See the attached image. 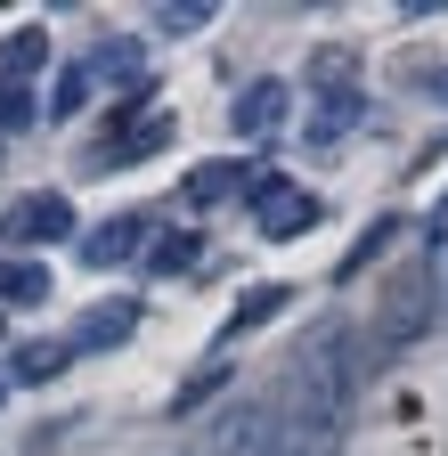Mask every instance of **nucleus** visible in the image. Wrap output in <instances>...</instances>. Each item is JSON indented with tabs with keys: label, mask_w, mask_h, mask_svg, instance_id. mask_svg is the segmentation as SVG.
Segmentation results:
<instances>
[{
	"label": "nucleus",
	"mask_w": 448,
	"mask_h": 456,
	"mask_svg": "<svg viewBox=\"0 0 448 456\" xmlns=\"http://www.w3.org/2000/svg\"><path fill=\"white\" fill-rule=\"evenodd\" d=\"M253 228L261 237H302V228H318V196L294 188V180H253Z\"/></svg>",
	"instance_id": "f03ea898"
},
{
	"label": "nucleus",
	"mask_w": 448,
	"mask_h": 456,
	"mask_svg": "<svg viewBox=\"0 0 448 456\" xmlns=\"http://www.w3.org/2000/svg\"><path fill=\"white\" fill-rule=\"evenodd\" d=\"M147 269H155V277L196 269V237H188V228H172V237H147Z\"/></svg>",
	"instance_id": "4468645a"
},
{
	"label": "nucleus",
	"mask_w": 448,
	"mask_h": 456,
	"mask_svg": "<svg viewBox=\"0 0 448 456\" xmlns=\"http://www.w3.org/2000/svg\"><path fill=\"white\" fill-rule=\"evenodd\" d=\"M98 74H106V82H131V74H139V41H98L90 82H98Z\"/></svg>",
	"instance_id": "2eb2a0df"
},
{
	"label": "nucleus",
	"mask_w": 448,
	"mask_h": 456,
	"mask_svg": "<svg viewBox=\"0 0 448 456\" xmlns=\"http://www.w3.org/2000/svg\"><path fill=\"white\" fill-rule=\"evenodd\" d=\"M432 294H440V310H448V228H440V245H432Z\"/></svg>",
	"instance_id": "aec40b11"
},
{
	"label": "nucleus",
	"mask_w": 448,
	"mask_h": 456,
	"mask_svg": "<svg viewBox=\"0 0 448 456\" xmlns=\"http://www.w3.org/2000/svg\"><path fill=\"white\" fill-rule=\"evenodd\" d=\"M49 66V33L41 25H17V33H0V90H25V74Z\"/></svg>",
	"instance_id": "0eeeda50"
},
{
	"label": "nucleus",
	"mask_w": 448,
	"mask_h": 456,
	"mask_svg": "<svg viewBox=\"0 0 448 456\" xmlns=\"http://www.w3.org/2000/svg\"><path fill=\"white\" fill-rule=\"evenodd\" d=\"M82 98H90V66H66V74H58V90H49V114L66 123V114H82Z\"/></svg>",
	"instance_id": "f3484780"
},
{
	"label": "nucleus",
	"mask_w": 448,
	"mask_h": 456,
	"mask_svg": "<svg viewBox=\"0 0 448 456\" xmlns=\"http://www.w3.org/2000/svg\"><path fill=\"white\" fill-rule=\"evenodd\" d=\"M155 25H163V33H196V25H212V9H204V0H188V9H163Z\"/></svg>",
	"instance_id": "6ab92c4d"
},
{
	"label": "nucleus",
	"mask_w": 448,
	"mask_h": 456,
	"mask_svg": "<svg viewBox=\"0 0 448 456\" xmlns=\"http://www.w3.org/2000/svg\"><path fill=\"white\" fill-rule=\"evenodd\" d=\"M139 245H147L139 220H106V228H90V237H82V261H90V269H123Z\"/></svg>",
	"instance_id": "1a4fd4ad"
},
{
	"label": "nucleus",
	"mask_w": 448,
	"mask_h": 456,
	"mask_svg": "<svg viewBox=\"0 0 448 456\" xmlns=\"http://www.w3.org/2000/svg\"><path fill=\"white\" fill-rule=\"evenodd\" d=\"M163 139H172V114H139L123 139H98V147L82 155V171H123V163H147Z\"/></svg>",
	"instance_id": "7ed1b4c3"
},
{
	"label": "nucleus",
	"mask_w": 448,
	"mask_h": 456,
	"mask_svg": "<svg viewBox=\"0 0 448 456\" xmlns=\"http://www.w3.org/2000/svg\"><path fill=\"white\" fill-rule=\"evenodd\" d=\"M343 424H351V342L318 334L286 375V399H277V456H334Z\"/></svg>",
	"instance_id": "f257e3e1"
},
{
	"label": "nucleus",
	"mask_w": 448,
	"mask_h": 456,
	"mask_svg": "<svg viewBox=\"0 0 448 456\" xmlns=\"http://www.w3.org/2000/svg\"><path fill=\"white\" fill-rule=\"evenodd\" d=\"M0 294H9V302H49V269H33V261L0 269Z\"/></svg>",
	"instance_id": "dca6fc26"
},
{
	"label": "nucleus",
	"mask_w": 448,
	"mask_h": 456,
	"mask_svg": "<svg viewBox=\"0 0 448 456\" xmlns=\"http://www.w3.org/2000/svg\"><path fill=\"white\" fill-rule=\"evenodd\" d=\"M229 123H237V139H269L277 123H286V82H245Z\"/></svg>",
	"instance_id": "39448f33"
},
{
	"label": "nucleus",
	"mask_w": 448,
	"mask_h": 456,
	"mask_svg": "<svg viewBox=\"0 0 448 456\" xmlns=\"http://www.w3.org/2000/svg\"><path fill=\"white\" fill-rule=\"evenodd\" d=\"M25 123H33V98H25V90H0V139L25 131Z\"/></svg>",
	"instance_id": "a211bd4d"
},
{
	"label": "nucleus",
	"mask_w": 448,
	"mask_h": 456,
	"mask_svg": "<svg viewBox=\"0 0 448 456\" xmlns=\"http://www.w3.org/2000/svg\"><path fill=\"white\" fill-rule=\"evenodd\" d=\"M74 359V342H17V359H9V383H49Z\"/></svg>",
	"instance_id": "9b49d317"
},
{
	"label": "nucleus",
	"mask_w": 448,
	"mask_h": 456,
	"mask_svg": "<svg viewBox=\"0 0 448 456\" xmlns=\"http://www.w3.org/2000/svg\"><path fill=\"white\" fill-rule=\"evenodd\" d=\"M351 123H359V98L343 90V98H326V106L310 114V139H318V147H343V139H351Z\"/></svg>",
	"instance_id": "ddd939ff"
},
{
	"label": "nucleus",
	"mask_w": 448,
	"mask_h": 456,
	"mask_svg": "<svg viewBox=\"0 0 448 456\" xmlns=\"http://www.w3.org/2000/svg\"><path fill=\"white\" fill-rule=\"evenodd\" d=\"M17 237H41V245L74 237V204H66V196H41V204H25V212H17Z\"/></svg>",
	"instance_id": "9d476101"
},
{
	"label": "nucleus",
	"mask_w": 448,
	"mask_h": 456,
	"mask_svg": "<svg viewBox=\"0 0 448 456\" xmlns=\"http://www.w3.org/2000/svg\"><path fill=\"white\" fill-rule=\"evenodd\" d=\"M212 456H277V399H245V408L220 424Z\"/></svg>",
	"instance_id": "20e7f679"
},
{
	"label": "nucleus",
	"mask_w": 448,
	"mask_h": 456,
	"mask_svg": "<svg viewBox=\"0 0 448 456\" xmlns=\"http://www.w3.org/2000/svg\"><path fill=\"white\" fill-rule=\"evenodd\" d=\"M253 188V171L237 163V155H220V163H196L188 171V204H229V196H245Z\"/></svg>",
	"instance_id": "6e6552de"
},
{
	"label": "nucleus",
	"mask_w": 448,
	"mask_h": 456,
	"mask_svg": "<svg viewBox=\"0 0 448 456\" xmlns=\"http://www.w3.org/2000/svg\"><path fill=\"white\" fill-rule=\"evenodd\" d=\"M286 302H294L286 285H253V294H245V302L229 310V334H253V326H269V318L286 310Z\"/></svg>",
	"instance_id": "f8f14e48"
},
{
	"label": "nucleus",
	"mask_w": 448,
	"mask_h": 456,
	"mask_svg": "<svg viewBox=\"0 0 448 456\" xmlns=\"http://www.w3.org/2000/svg\"><path fill=\"white\" fill-rule=\"evenodd\" d=\"M0 399H9V383H0Z\"/></svg>",
	"instance_id": "412c9836"
},
{
	"label": "nucleus",
	"mask_w": 448,
	"mask_h": 456,
	"mask_svg": "<svg viewBox=\"0 0 448 456\" xmlns=\"http://www.w3.org/2000/svg\"><path fill=\"white\" fill-rule=\"evenodd\" d=\"M131 326H139V302H98L74 318V351H115V342H131Z\"/></svg>",
	"instance_id": "423d86ee"
}]
</instances>
